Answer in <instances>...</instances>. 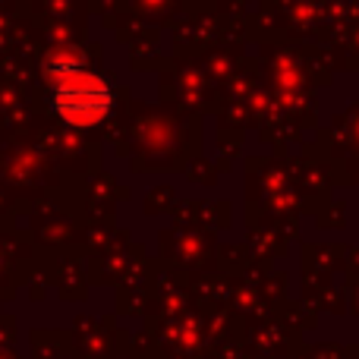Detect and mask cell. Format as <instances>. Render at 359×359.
Segmentation results:
<instances>
[{
    "label": "cell",
    "mask_w": 359,
    "mask_h": 359,
    "mask_svg": "<svg viewBox=\"0 0 359 359\" xmlns=\"http://www.w3.org/2000/svg\"><path fill=\"white\" fill-rule=\"evenodd\" d=\"M48 76H50V104H54L57 117L69 126H95L111 114L114 95L111 86L82 67L76 54H54L48 60Z\"/></svg>",
    "instance_id": "obj_1"
}]
</instances>
